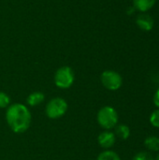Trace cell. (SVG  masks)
I'll use <instances>...</instances> for the list:
<instances>
[{"instance_id": "cell-1", "label": "cell", "mask_w": 159, "mask_h": 160, "mask_svg": "<svg viewBox=\"0 0 159 160\" xmlns=\"http://www.w3.org/2000/svg\"><path fill=\"white\" fill-rule=\"evenodd\" d=\"M31 119L29 109L22 103L12 104L7 109L6 121L14 133L21 134L28 130L31 125Z\"/></svg>"}, {"instance_id": "cell-2", "label": "cell", "mask_w": 159, "mask_h": 160, "mask_svg": "<svg viewBox=\"0 0 159 160\" xmlns=\"http://www.w3.org/2000/svg\"><path fill=\"white\" fill-rule=\"evenodd\" d=\"M97 120L98 125L105 130H112L117 125L119 121V116L117 111L112 106L102 107L97 115Z\"/></svg>"}, {"instance_id": "cell-3", "label": "cell", "mask_w": 159, "mask_h": 160, "mask_svg": "<svg viewBox=\"0 0 159 160\" xmlns=\"http://www.w3.org/2000/svg\"><path fill=\"white\" fill-rule=\"evenodd\" d=\"M67 109V102L64 98H54L47 103L45 112L50 119H59L66 114Z\"/></svg>"}, {"instance_id": "cell-4", "label": "cell", "mask_w": 159, "mask_h": 160, "mask_svg": "<svg viewBox=\"0 0 159 160\" xmlns=\"http://www.w3.org/2000/svg\"><path fill=\"white\" fill-rule=\"evenodd\" d=\"M74 80H75V76H74L73 69L67 66L61 67L60 68H58L53 77L55 85L61 89L69 88L73 84Z\"/></svg>"}, {"instance_id": "cell-5", "label": "cell", "mask_w": 159, "mask_h": 160, "mask_svg": "<svg viewBox=\"0 0 159 160\" xmlns=\"http://www.w3.org/2000/svg\"><path fill=\"white\" fill-rule=\"evenodd\" d=\"M100 81L102 85L110 91H116L123 84L122 76L114 70L103 71L100 75Z\"/></svg>"}, {"instance_id": "cell-6", "label": "cell", "mask_w": 159, "mask_h": 160, "mask_svg": "<svg viewBox=\"0 0 159 160\" xmlns=\"http://www.w3.org/2000/svg\"><path fill=\"white\" fill-rule=\"evenodd\" d=\"M97 142H98V144L100 145V147H102L106 150H109L110 148H112L114 145V143L116 142V136L113 132H112L110 130H105L98 135Z\"/></svg>"}, {"instance_id": "cell-7", "label": "cell", "mask_w": 159, "mask_h": 160, "mask_svg": "<svg viewBox=\"0 0 159 160\" xmlns=\"http://www.w3.org/2000/svg\"><path fill=\"white\" fill-rule=\"evenodd\" d=\"M136 23L142 30L150 31L154 27L155 21L152 16H150L149 14H147L145 12H142V14L138 15V17L136 19Z\"/></svg>"}, {"instance_id": "cell-8", "label": "cell", "mask_w": 159, "mask_h": 160, "mask_svg": "<svg viewBox=\"0 0 159 160\" xmlns=\"http://www.w3.org/2000/svg\"><path fill=\"white\" fill-rule=\"evenodd\" d=\"M45 99V95L42 92H33L31 93L27 98H26V103L30 107H36L40 105Z\"/></svg>"}, {"instance_id": "cell-9", "label": "cell", "mask_w": 159, "mask_h": 160, "mask_svg": "<svg viewBox=\"0 0 159 160\" xmlns=\"http://www.w3.org/2000/svg\"><path fill=\"white\" fill-rule=\"evenodd\" d=\"M144 146L148 152L158 153L159 152V137L149 136L144 140Z\"/></svg>"}, {"instance_id": "cell-10", "label": "cell", "mask_w": 159, "mask_h": 160, "mask_svg": "<svg viewBox=\"0 0 159 160\" xmlns=\"http://www.w3.org/2000/svg\"><path fill=\"white\" fill-rule=\"evenodd\" d=\"M155 4L156 0H133L134 8L141 12L148 11L155 6Z\"/></svg>"}, {"instance_id": "cell-11", "label": "cell", "mask_w": 159, "mask_h": 160, "mask_svg": "<svg viewBox=\"0 0 159 160\" xmlns=\"http://www.w3.org/2000/svg\"><path fill=\"white\" fill-rule=\"evenodd\" d=\"M113 133L115 134V136L117 138L126 141L130 137V128L127 125L120 124V125H117L114 128V132Z\"/></svg>"}, {"instance_id": "cell-12", "label": "cell", "mask_w": 159, "mask_h": 160, "mask_svg": "<svg viewBox=\"0 0 159 160\" xmlns=\"http://www.w3.org/2000/svg\"><path fill=\"white\" fill-rule=\"evenodd\" d=\"M97 160H121L117 153L112 150H105L100 153Z\"/></svg>"}, {"instance_id": "cell-13", "label": "cell", "mask_w": 159, "mask_h": 160, "mask_svg": "<svg viewBox=\"0 0 159 160\" xmlns=\"http://www.w3.org/2000/svg\"><path fill=\"white\" fill-rule=\"evenodd\" d=\"M132 160H155V158L153 157V155L148 152V151H142L137 153Z\"/></svg>"}, {"instance_id": "cell-14", "label": "cell", "mask_w": 159, "mask_h": 160, "mask_svg": "<svg viewBox=\"0 0 159 160\" xmlns=\"http://www.w3.org/2000/svg\"><path fill=\"white\" fill-rule=\"evenodd\" d=\"M150 124L156 128H159V109H156L150 115L149 118Z\"/></svg>"}, {"instance_id": "cell-15", "label": "cell", "mask_w": 159, "mask_h": 160, "mask_svg": "<svg viewBox=\"0 0 159 160\" xmlns=\"http://www.w3.org/2000/svg\"><path fill=\"white\" fill-rule=\"evenodd\" d=\"M10 103V98L5 92H0V109L7 108Z\"/></svg>"}, {"instance_id": "cell-16", "label": "cell", "mask_w": 159, "mask_h": 160, "mask_svg": "<svg viewBox=\"0 0 159 160\" xmlns=\"http://www.w3.org/2000/svg\"><path fill=\"white\" fill-rule=\"evenodd\" d=\"M153 102H154L155 106L157 107V109H159V87L157 89V91L154 95Z\"/></svg>"}, {"instance_id": "cell-17", "label": "cell", "mask_w": 159, "mask_h": 160, "mask_svg": "<svg viewBox=\"0 0 159 160\" xmlns=\"http://www.w3.org/2000/svg\"><path fill=\"white\" fill-rule=\"evenodd\" d=\"M155 160H159V154L156 157V158H155Z\"/></svg>"}]
</instances>
